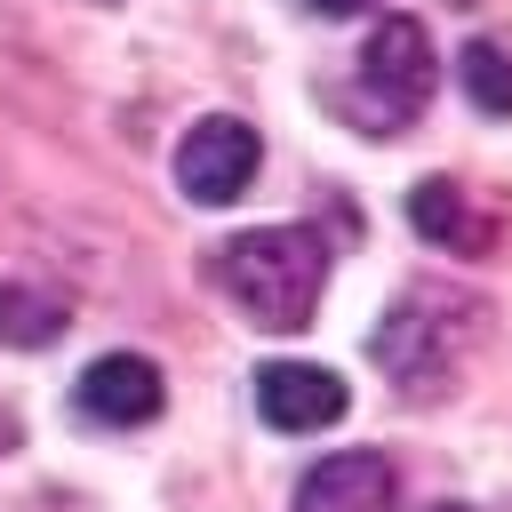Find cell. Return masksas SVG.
Returning <instances> with one entry per match:
<instances>
[{
  "label": "cell",
  "mask_w": 512,
  "mask_h": 512,
  "mask_svg": "<svg viewBox=\"0 0 512 512\" xmlns=\"http://www.w3.org/2000/svg\"><path fill=\"white\" fill-rule=\"evenodd\" d=\"M480 336H488V304H480L472 288L416 280V288L384 312V328L368 336V352H376V368L392 376L400 400H440V392H456V376L472 368Z\"/></svg>",
  "instance_id": "cell-1"
},
{
  "label": "cell",
  "mask_w": 512,
  "mask_h": 512,
  "mask_svg": "<svg viewBox=\"0 0 512 512\" xmlns=\"http://www.w3.org/2000/svg\"><path fill=\"white\" fill-rule=\"evenodd\" d=\"M216 288L272 336H296L312 328L320 312V288H328V240L312 224H256V232H232L216 248Z\"/></svg>",
  "instance_id": "cell-2"
},
{
  "label": "cell",
  "mask_w": 512,
  "mask_h": 512,
  "mask_svg": "<svg viewBox=\"0 0 512 512\" xmlns=\"http://www.w3.org/2000/svg\"><path fill=\"white\" fill-rule=\"evenodd\" d=\"M440 88V56H432V32L416 16H384L360 48V80H352V112H368V136H392L408 128Z\"/></svg>",
  "instance_id": "cell-3"
},
{
  "label": "cell",
  "mask_w": 512,
  "mask_h": 512,
  "mask_svg": "<svg viewBox=\"0 0 512 512\" xmlns=\"http://www.w3.org/2000/svg\"><path fill=\"white\" fill-rule=\"evenodd\" d=\"M256 160H264L256 128H248V120H232V112H208V120H192V128H184V144H176V184H184V200L224 208V200H240V192H248Z\"/></svg>",
  "instance_id": "cell-4"
},
{
  "label": "cell",
  "mask_w": 512,
  "mask_h": 512,
  "mask_svg": "<svg viewBox=\"0 0 512 512\" xmlns=\"http://www.w3.org/2000/svg\"><path fill=\"white\" fill-rule=\"evenodd\" d=\"M72 400H80V416H88V424L128 432V424H152V416H160L168 384H160V360H144V352H104V360H88V368H80Z\"/></svg>",
  "instance_id": "cell-5"
},
{
  "label": "cell",
  "mask_w": 512,
  "mask_h": 512,
  "mask_svg": "<svg viewBox=\"0 0 512 512\" xmlns=\"http://www.w3.org/2000/svg\"><path fill=\"white\" fill-rule=\"evenodd\" d=\"M344 408H352V392H344L336 368H312V360H272V368H256V416H264L272 432H320V424H336Z\"/></svg>",
  "instance_id": "cell-6"
},
{
  "label": "cell",
  "mask_w": 512,
  "mask_h": 512,
  "mask_svg": "<svg viewBox=\"0 0 512 512\" xmlns=\"http://www.w3.org/2000/svg\"><path fill=\"white\" fill-rule=\"evenodd\" d=\"M400 472L376 448H336L296 480V512H392Z\"/></svg>",
  "instance_id": "cell-7"
},
{
  "label": "cell",
  "mask_w": 512,
  "mask_h": 512,
  "mask_svg": "<svg viewBox=\"0 0 512 512\" xmlns=\"http://www.w3.org/2000/svg\"><path fill=\"white\" fill-rule=\"evenodd\" d=\"M408 224L432 240V248H448V256H480L488 240H496V224L472 208V192L464 184H448V176H424L416 192H408Z\"/></svg>",
  "instance_id": "cell-8"
},
{
  "label": "cell",
  "mask_w": 512,
  "mask_h": 512,
  "mask_svg": "<svg viewBox=\"0 0 512 512\" xmlns=\"http://www.w3.org/2000/svg\"><path fill=\"white\" fill-rule=\"evenodd\" d=\"M72 328V312H64V296H48V288H0V344L8 352H40V344H56Z\"/></svg>",
  "instance_id": "cell-9"
},
{
  "label": "cell",
  "mask_w": 512,
  "mask_h": 512,
  "mask_svg": "<svg viewBox=\"0 0 512 512\" xmlns=\"http://www.w3.org/2000/svg\"><path fill=\"white\" fill-rule=\"evenodd\" d=\"M456 80H464V96L480 104V112H512V48H496V40H472L464 56H456Z\"/></svg>",
  "instance_id": "cell-10"
},
{
  "label": "cell",
  "mask_w": 512,
  "mask_h": 512,
  "mask_svg": "<svg viewBox=\"0 0 512 512\" xmlns=\"http://www.w3.org/2000/svg\"><path fill=\"white\" fill-rule=\"evenodd\" d=\"M304 8H312V16H328V24H336V16H360V8H376V0H304Z\"/></svg>",
  "instance_id": "cell-11"
},
{
  "label": "cell",
  "mask_w": 512,
  "mask_h": 512,
  "mask_svg": "<svg viewBox=\"0 0 512 512\" xmlns=\"http://www.w3.org/2000/svg\"><path fill=\"white\" fill-rule=\"evenodd\" d=\"M16 440H24V432H16V416H8V408H0V456H8V448H16Z\"/></svg>",
  "instance_id": "cell-12"
},
{
  "label": "cell",
  "mask_w": 512,
  "mask_h": 512,
  "mask_svg": "<svg viewBox=\"0 0 512 512\" xmlns=\"http://www.w3.org/2000/svg\"><path fill=\"white\" fill-rule=\"evenodd\" d=\"M424 512H472V504H424Z\"/></svg>",
  "instance_id": "cell-13"
},
{
  "label": "cell",
  "mask_w": 512,
  "mask_h": 512,
  "mask_svg": "<svg viewBox=\"0 0 512 512\" xmlns=\"http://www.w3.org/2000/svg\"><path fill=\"white\" fill-rule=\"evenodd\" d=\"M88 8H112V0H88Z\"/></svg>",
  "instance_id": "cell-14"
}]
</instances>
